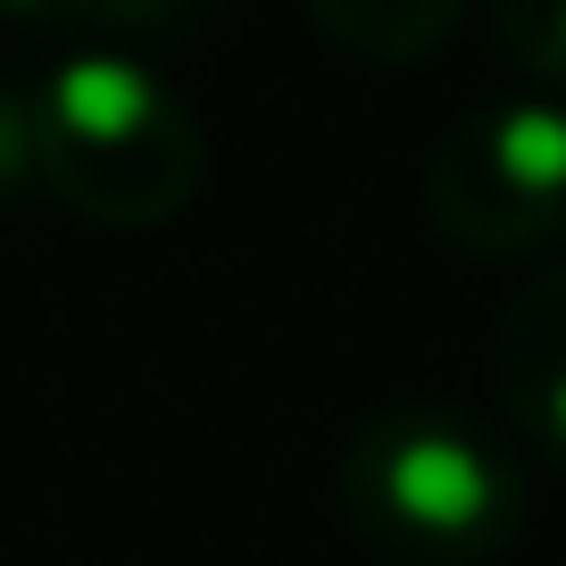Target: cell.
I'll use <instances>...</instances> for the list:
<instances>
[{
    "instance_id": "cell-1",
    "label": "cell",
    "mask_w": 566,
    "mask_h": 566,
    "mask_svg": "<svg viewBox=\"0 0 566 566\" xmlns=\"http://www.w3.org/2000/svg\"><path fill=\"white\" fill-rule=\"evenodd\" d=\"M42 184L101 226H159L200 192V125L142 59L84 51L34 101Z\"/></svg>"
},
{
    "instance_id": "cell-8",
    "label": "cell",
    "mask_w": 566,
    "mask_h": 566,
    "mask_svg": "<svg viewBox=\"0 0 566 566\" xmlns=\"http://www.w3.org/2000/svg\"><path fill=\"white\" fill-rule=\"evenodd\" d=\"M0 9H34V18H51V9H84V18H125V25L184 18V0H0Z\"/></svg>"
},
{
    "instance_id": "cell-6",
    "label": "cell",
    "mask_w": 566,
    "mask_h": 566,
    "mask_svg": "<svg viewBox=\"0 0 566 566\" xmlns=\"http://www.w3.org/2000/svg\"><path fill=\"white\" fill-rule=\"evenodd\" d=\"M500 42L516 51V67L566 92V0H492Z\"/></svg>"
},
{
    "instance_id": "cell-2",
    "label": "cell",
    "mask_w": 566,
    "mask_h": 566,
    "mask_svg": "<svg viewBox=\"0 0 566 566\" xmlns=\"http://www.w3.org/2000/svg\"><path fill=\"white\" fill-rule=\"evenodd\" d=\"M342 509L367 542L408 558H483L525 516V475L475 424L433 408H391L358 424L342 459Z\"/></svg>"
},
{
    "instance_id": "cell-7",
    "label": "cell",
    "mask_w": 566,
    "mask_h": 566,
    "mask_svg": "<svg viewBox=\"0 0 566 566\" xmlns=\"http://www.w3.org/2000/svg\"><path fill=\"white\" fill-rule=\"evenodd\" d=\"M18 176H42V142H34V108L0 92V192Z\"/></svg>"
},
{
    "instance_id": "cell-4",
    "label": "cell",
    "mask_w": 566,
    "mask_h": 566,
    "mask_svg": "<svg viewBox=\"0 0 566 566\" xmlns=\"http://www.w3.org/2000/svg\"><path fill=\"white\" fill-rule=\"evenodd\" d=\"M492 375L509 391V417L533 450L566 459V259L549 275L525 283V301L509 308L500 325V350H492Z\"/></svg>"
},
{
    "instance_id": "cell-5",
    "label": "cell",
    "mask_w": 566,
    "mask_h": 566,
    "mask_svg": "<svg viewBox=\"0 0 566 566\" xmlns=\"http://www.w3.org/2000/svg\"><path fill=\"white\" fill-rule=\"evenodd\" d=\"M301 9L342 42V51L384 59V67H408V59H424L450 25H459L467 0H301Z\"/></svg>"
},
{
    "instance_id": "cell-3",
    "label": "cell",
    "mask_w": 566,
    "mask_h": 566,
    "mask_svg": "<svg viewBox=\"0 0 566 566\" xmlns=\"http://www.w3.org/2000/svg\"><path fill=\"white\" fill-rule=\"evenodd\" d=\"M424 209L475 259H525L566 233V101H509L450 125L424 159Z\"/></svg>"
}]
</instances>
